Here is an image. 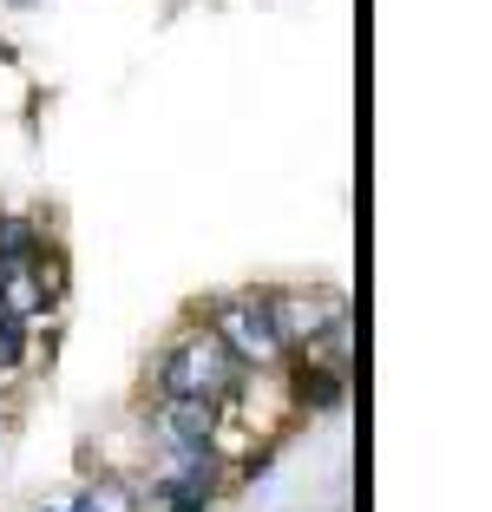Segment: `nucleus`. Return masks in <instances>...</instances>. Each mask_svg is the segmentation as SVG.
<instances>
[{
    "instance_id": "1",
    "label": "nucleus",
    "mask_w": 492,
    "mask_h": 512,
    "mask_svg": "<svg viewBox=\"0 0 492 512\" xmlns=\"http://www.w3.org/2000/svg\"><path fill=\"white\" fill-rule=\"evenodd\" d=\"M237 381H243V368L230 362V348L217 342L210 329L178 335V342L164 348V362H158L164 401H204V407H217L230 388H237Z\"/></svg>"
},
{
    "instance_id": "2",
    "label": "nucleus",
    "mask_w": 492,
    "mask_h": 512,
    "mask_svg": "<svg viewBox=\"0 0 492 512\" xmlns=\"http://www.w3.org/2000/svg\"><path fill=\"white\" fill-rule=\"evenodd\" d=\"M210 335L230 348V362H237V368L276 362V355L289 348V335H283V322H276V302H269V296H230V302H217Z\"/></svg>"
},
{
    "instance_id": "3",
    "label": "nucleus",
    "mask_w": 492,
    "mask_h": 512,
    "mask_svg": "<svg viewBox=\"0 0 492 512\" xmlns=\"http://www.w3.org/2000/svg\"><path fill=\"white\" fill-rule=\"evenodd\" d=\"M210 434H217V407L204 401H164V440L178 453H204Z\"/></svg>"
},
{
    "instance_id": "4",
    "label": "nucleus",
    "mask_w": 492,
    "mask_h": 512,
    "mask_svg": "<svg viewBox=\"0 0 492 512\" xmlns=\"http://www.w3.org/2000/svg\"><path fill=\"white\" fill-rule=\"evenodd\" d=\"M342 394H348L342 368H302V375H296V401L302 407H335Z\"/></svg>"
},
{
    "instance_id": "5",
    "label": "nucleus",
    "mask_w": 492,
    "mask_h": 512,
    "mask_svg": "<svg viewBox=\"0 0 492 512\" xmlns=\"http://www.w3.org/2000/svg\"><path fill=\"white\" fill-rule=\"evenodd\" d=\"M20 362V329H0V368Z\"/></svg>"
},
{
    "instance_id": "6",
    "label": "nucleus",
    "mask_w": 492,
    "mask_h": 512,
    "mask_svg": "<svg viewBox=\"0 0 492 512\" xmlns=\"http://www.w3.org/2000/svg\"><path fill=\"white\" fill-rule=\"evenodd\" d=\"M0 329H20V322H14V316H7V302H0Z\"/></svg>"
}]
</instances>
